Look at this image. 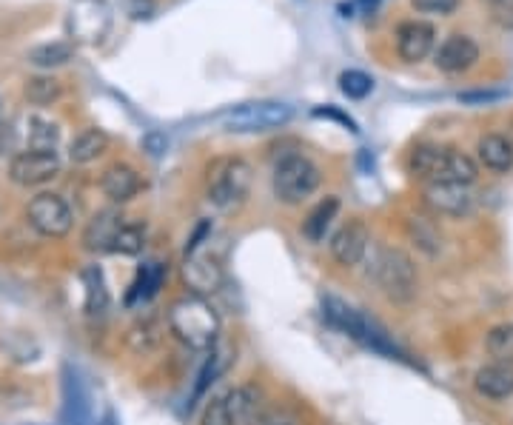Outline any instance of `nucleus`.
Segmentation results:
<instances>
[{
	"label": "nucleus",
	"mask_w": 513,
	"mask_h": 425,
	"mask_svg": "<svg viewBox=\"0 0 513 425\" xmlns=\"http://www.w3.org/2000/svg\"><path fill=\"white\" fill-rule=\"evenodd\" d=\"M166 320H169L171 334L191 351H211L220 340V317L211 309L206 297L186 294L174 300Z\"/></svg>",
	"instance_id": "f257e3e1"
},
{
	"label": "nucleus",
	"mask_w": 513,
	"mask_h": 425,
	"mask_svg": "<svg viewBox=\"0 0 513 425\" xmlns=\"http://www.w3.org/2000/svg\"><path fill=\"white\" fill-rule=\"evenodd\" d=\"M323 317L334 326V329H340L342 334H348L351 340H357L360 346L371 348V351H377V354H385V357H391V360H405V354H402L397 348V343L385 334L382 326H377L371 317H365V314L354 309V306H348L340 297H334V294L325 297Z\"/></svg>",
	"instance_id": "f03ea898"
},
{
	"label": "nucleus",
	"mask_w": 513,
	"mask_h": 425,
	"mask_svg": "<svg viewBox=\"0 0 513 425\" xmlns=\"http://www.w3.org/2000/svg\"><path fill=\"white\" fill-rule=\"evenodd\" d=\"M408 172L425 180V183H465L471 186L476 180V163L456 149L442 146H417L408 157Z\"/></svg>",
	"instance_id": "7ed1b4c3"
},
{
	"label": "nucleus",
	"mask_w": 513,
	"mask_h": 425,
	"mask_svg": "<svg viewBox=\"0 0 513 425\" xmlns=\"http://www.w3.org/2000/svg\"><path fill=\"white\" fill-rule=\"evenodd\" d=\"M209 234V223H200V226H197V232H194V237L189 240V246H186V260H183V266H180V274H183L186 289H189L191 294H197V297L214 294V291L223 286V280H226L220 257L206 249Z\"/></svg>",
	"instance_id": "20e7f679"
},
{
	"label": "nucleus",
	"mask_w": 513,
	"mask_h": 425,
	"mask_svg": "<svg viewBox=\"0 0 513 425\" xmlns=\"http://www.w3.org/2000/svg\"><path fill=\"white\" fill-rule=\"evenodd\" d=\"M320 166L311 160V157L297 155H285L277 166H274V180H271V189H274V197L285 203V206H297L308 200L311 194L320 189Z\"/></svg>",
	"instance_id": "39448f33"
},
{
	"label": "nucleus",
	"mask_w": 513,
	"mask_h": 425,
	"mask_svg": "<svg viewBox=\"0 0 513 425\" xmlns=\"http://www.w3.org/2000/svg\"><path fill=\"white\" fill-rule=\"evenodd\" d=\"M206 189H209V200L217 209H223V212L237 209L246 200L248 189H251V166L243 157L214 160L209 166Z\"/></svg>",
	"instance_id": "423d86ee"
},
{
	"label": "nucleus",
	"mask_w": 513,
	"mask_h": 425,
	"mask_svg": "<svg viewBox=\"0 0 513 425\" xmlns=\"http://www.w3.org/2000/svg\"><path fill=\"white\" fill-rule=\"evenodd\" d=\"M291 117H294V109L280 100H254L237 109H228L223 115V126L234 135H260V132L283 129Z\"/></svg>",
	"instance_id": "0eeeda50"
},
{
	"label": "nucleus",
	"mask_w": 513,
	"mask_h": 425,
	"mask_svg": "<svg viewBox=\"0 0 513 425\" xmlns=\"http://www.w3.org/2000/svg\"><path fill=\"white\" fill-rule=\"evenodd\" d=\"M374 280L380 283V289L397 300L408 303L417 294V269L411 263V257L399 249H380L374 257Z\"/></svg>",
	"instance_id": "6e6552de"
},
{
	"label": "nucleus",
	"mask_w": 513,
	"mask_h": 425,
	"mask_svg": "<svg viewBox=\"0 0 513 425\" xmlns=\"http://www.w3.org/2000/svg\"><path fill=\"white\" fill-rule=\"evenodd\" d=\"M112 3L109 0H75L66 15V32L72 43L95 46L112 29Z\"/></svg>",
	"instance_id": "1a4fd4ad"
},
{
	"label": "nucleus",
	"mask_w": 513,
	"mask_h": 425,
	"mask_svg": "<svg viewBox=\"0 0 513 425\" xmlns=\"http://www.w3.org/2000/svg\"><path fill=\"white\" fill-rule=\"evenodd\" d=\"M26 220L40 237H52V240L66 237L72 232V223H75L69 203L55 192H43L32 197V203L26 209Z\"/></svg>",
	"instance_id": "9d476101"
},
{
	"label": "nucleus",
	"mask_w": 513,
	"mask_h": 425,
	"mask_svg": "<svg viewBox=\"0 0 513 425\" xmlns=\"http://www.w3.org/2000/svg\"><path fill=\"white\" fill-rule=\"evenodd\" d=\"M60 174V157L57 152L49 149H29V152H18L9 163V177L18 186H43L49 180H55Z\"/></svg>",
	"instance_id": "9b49d317"
},
{
	"label": "nucleus",
	"mask_w": 513,
	"mask_h": 425,
	"mask_svg": "<svg viewBox=\"0 0 513 425\" xmlns=\"http://www.w3.org/2000/svg\"><path fill=\"white\" fill-rule=\"evenodd\" d=\"M425 203L437 214L448 217H465L474 212V194L465 183H425Z\"/></svg>",
	"instance_id": "f8f14e48"
},
{
	"label": "nucleus",
	"mask_w": 513,
	"mask_h": 425,
	"mask_svg": "<svg viewBox=\"0 0 513 425\" xmlns=\"http://www.w3.org/2000/svg\"><path fill=\"white\" fill-rule=\"evenodd\" d=\"M368 246H371V234H368V226L362 220H351L345 223L340 232L331 237V257L351 269V266H360L368 254Z\"/></svg>",
	"instance_id": "ddd939ff"
},
{
	"label": "nucleus",
	"mask_w": 513,
	"mask_h": 425,
	"mask_svg": "<svg viewBox=\"0 0 513 425\" xmlns=\"http://www.w3.org/2000/svg\"><path fill=\"white\" fill-rule=\"evenodd\" d=\"M437 29L425 20H405L397 29V52L405 63H419L431 55Z\"/></svg>",
	"instance_id": "4468645a"
},
{
	"label": "nucleus",
	"mask_w": 513,
	"mask_h": 425,
	"mask_svg": "<svg viewBox=\"0 0 513 425\" xmlns=\"http://www.w3.org/2000/svg\"><path fill=\"white\" fill-rule=\"evenodd\" d=\"M479 60V46L468 35H451L445 38V43L437 49L434 63H437L439 72H448V75H459V72H468Z\"/></svg>",
	"instance_id": "2eb2a0df"
},
{
	"label": "nucleus",
	"mask_w": 513,
	"mask_h": 425,
	"mask_svg": "<svg viewBox=\"0 0 513 425\" xmlns=\"http://www.w3.org/2000/svg\"><path fill=\"white\" fill-rule=\"evenodd\" d=\"M100 189L112 203H129L143 189V177L129 163H114L100 177Z\"/></svg>",
	"instance_id": "dca6fc26"
},
{
	"label": "nucleus",
	"mask_w": 513,
	"mask_h": 425,
	"mask_svg": "<svg viewBox=\"0 0 513 425\" xmlns=\"http://www.w3.org/2000/svg\"><path fill=\"white\" fill-rule=\"evenodd\" d=\"M123 226H126V217L120 212H114V209L95 214L89 220L86 232H83V246L89 252H112L114 240H117V234H120Z\"/></svg>",
	"instance_id": "f3484780"
},
{
	"label": "nucleus",
	"mask_w": 513,
	"mask_h": 425,
	"mask_svg": "<svg viewBox=\"0 0 513 425\" xmlns=\"http://www.w3.org/2000/svg\"><path fill=\"white\" fill-rule=\"evenodd\" d=\"M260 391L251 386H240L226 394V408L231 425H260L263 420V403Z\"/></svg>",
	"instance_id": "a211bd4d"
},
{
	"label": "nucleus",
	"mask_w": 513,
	"mask_h": 425,
	"mask_svg": "<svg viewBox=\"0 0 513 425\" xmlns=\"http://www.w3.org/2000/svg\"><path fill=\"white\" fill-rule=\"evenodd\" d=\"M474 388L476 394L485 400H508V397H513V366H508V363L482 366L476 371Z\"/></svg>",
	"instance_id": "6ab92c4d"
},
{
	"label": "nucleus",
	"mask_w": 513,
	"mask_h": 425,
	"mask_svg": "<svg viewBox=\"0 0 513 425\" xmlns=\"http://www.w3.org/2000/svg\"><path fill=\"white\" fill-rule=\"evenodd\" d=\"M166 280V266L160 260H152V263H143L137 274H134V283L129 286V294H126V306H137V303H149L154 294L160 291Z\"/></svg>",
	"instance_id": "aec40b11"
},
{
	"label": "nucleus",
	"mask_w": 513,
	"mask_h": 425,
	"mask_svg": "<svg viewBox=\"0 0 513 425\" xmlns=\"http://www.w3.org/2000/svg\"><path fill=\"white\" fill-rule=\"evenodd\" d=\"M479 160L485 169L496 174H505L513 169V143L505 135H485L476 146Z\"/></svg>",
	"instance_id": "412c9836"
},
{
	"label": "nucleus",
	"mask_w": 513,
	"mask_h": 425,
	"mask_svg": "<svg viewBox=\"0 0 513 425\" xmlns=\"http://www.w3.org/2000/svg\"><path fill=\"white\" fill-rule=\"evenodd\" d=\"M337 212H340V200H337V197H325V200H320V203L311 209V214L305 217V237H308L311 243H323L325 234L331 232V226H334V220H337Z\"/></svg>",
	"instance_id": "4be33fe9"
},
{
	"label": "nucleus",
	"mask_w": 513,
	"mask_h": 425,
	"mask_svg": "<svg viewBox=\"0 0 513 425\" xmlns=\"http://www.w3.org/2000/svg\"><path fill=\"white\" fill-rule=\"evenodd\" d=\"M109 149V137L106 132H100V129H86V132H80V135L72 140V146H69V157H72V163H92L97 157L103 155Z\"/></svg>",
	"instance_id": "5701e85b"
},
{
	"label": "nucleus",
	"mask_w": 513,
	"mask_h": 425,
	"mask_svg": "<svg viewBox=\"0 0 513 425\" xmlns=\"http://www.w3.org/2000/svg\"><path fill=\"white\" fill-rule=\"evenodd\" d=\"M75 58V43L72 40H55V43H40L29 52V63L38 69H55Z\"/></svg>",
	"instance_id": "b1692460"
},
{
	"label": "nucleus",
	"mask_w": 513,
	"mask_h": 425,
	"mask_svg": "<svg viewBox=\"0 0 513 425\" xmlns=\"http://www.w3.org/2000/svg\"><path fill=\"white\" fill-rule=\"evenodd\" d=\"M83 280H86V311L89 314H103L106 306H109V291H106L103 271L97 266H89L83 271Z\"/></svg>",
	"instance_id": "393cba45"
},
{
	"label": "nucleus",
	"mask_w": 513,
	"mask_h": 425,
	"mask_svg": "<svg viewBox=\"0 0 513 425\" xmlns=\"http://www.w3.org/2000/svg\"><path fill=\"white\" fill-rule=\"evenodd\" d=\"M60 80L52 78V75H38V78H29L26 80V89H23V95L29 103H35V106H49V103H55L57 97H60Z\"/></svg>",
	"instance_id": "a878e982"
},
{
	"label": "nucleus",
	"mask_w": 513,
	"mask_h": 425,
	"mask_svg": "<svg viewBox=\"0 0 513 425\" xmlns=\"http://www.w3.org/2000/svg\"><path fill=\"white\" fill-rule=\"evenodd\" d=\"M340 89L345 97L362 100V97H368L374 92V78L360 72V69H348V72H342L340 75Z\"/></svg>",
	"instance_id": "bb28decb"
},
{
	"label": "nucleus",
	"mask_w": 513,
	"mask_h": 425,
	"mask_svg": "<svg viewBox=\"0 0 513 425\" xmlns=\"http://www.w3.org/2000/svg\"><path fill=\"white\" fill-rule=\"evenodd\" d=\"M143 246H146V232H143V226L126 220V226L120 229L117 240H114L112 254H140L143 252Z\"/></svg>",
	"instance_id": "cd10ccee"
},
{
	"label": "nucleus",
	"mask_w": 513,
	"mask_h": 425,
	"mask_svg": "<svg viewBox=\"0 0 513 425\" xmlns=\"http://www.w3.org/2000/svg\"><path fill=\"white\" fill-rule=\"evenodd\" d=\"M408 234H411V237L417 240L419 249H425L428 254L437 252L439 237L434 234V229H431V226H425L422 220H408Z\"/></svg>",
	"instance_id": "c85d7f7f"
},
{
	"label": "nucleus",
	"mask_w": 513,
	"mask_h": 425,
	"mask_svg": "<svg viewBox=\"0 0 513 425\" xmlns=\"http://www.w3.org/2000/svg\"><path fill=\"white\" fill-rule=\"evenodd\" d=\"M488 348H491V354H496V357L513 354V326H496L488 334Z\"/></svg>",
	"instance_id": "c756f323"
},
{
	"label": "nucleus",
	"mask_w": 513,
	"mask_h": 425,
	"mask_svg": "<svg viewBox=\"0 0 513 425\" xmlns=\"http://www.w3.org/2000/svg\"><path fill=\"white\" fill-rule=\"evenodd\" d=\"M200 425H231V420H228L226 397H211L209 403H206V408H203Z\"/></svg>",
	"instance_id": "7c9ffc66"
},
{
	"label": "nucleus",
	"mask_w": 513,
	"mask_h": 425,
	"mask_svg": "<svg viewBox=\"0 0 513 425\" xmlns=\"http://www.w3.org/2000/svg\"><path fill=\"white\" fill-rule=\"evenodd\" d=\"M57 143V126L52 123H35V132H32V149H49L55 152Z\"/></svg>",
	"instance_id": "2f4dec72"
},
{
	"label": "nucleus",
	"mask_w": 513,
	"mask_h": 425,
	"mask_svg": "<svg viewBox=\"0 0 513 425\" xmlns=\"http://www.w3.org/2000/svg\"><path fill=\"white\" fill-rule=\"evenodd\" d=\"M157 343V334H154L152 323H137L132 331H129V346L134 351H146L149 346Z\"/></svg>",
	"instance_id": "473e14b6"
},
{
	"label": "nucleus",
	"mask_w": 513,
	"mask_h": 425,
	"mask_svg": "<svg viewBox=\"0 0 513 425\" xmlns=\"http://www.w3.org/2000/svg\"><path fill=\"white\" fill-rule=\"evenodd\" d=\"M417 12H425V15H451L459 0H411Z\"/></svg>",
	"instance_id": "72a5a7b5"
},
{
	"label": "nucleus",
	"mask_w": 513,
	"mask_h": 425,
	"mask_svg": "<svg viewBox=\"0 0 513 425\" xmlns=\"http://www.w3.org/2000/svg\"><path fill=\"white\" fill-rule=\"evenodd\" d=\"M491 18L499 23L502 29H513V0H488Z\"/></svg>",
	"instance_id": "f704fd0d"
},
{
	"label": "nucleus",
	"mask_w": 513,
	"mask_h": 425,
	"mask_svg": "<svg viewBox=\"0 0 513 425\" xmlns=\"http://www.w3.org/2000/svg\"><path fill=\"white\" fill-rule=\"evenodd\" d=\"M123 9L134 20L154 18V0H123Z\"/></svg>",
	"instance_id": "c9c22d12"
},
{
	"label": "nucleus",
	"mask_w": 513,
	"mask_h": 425,
	"mask_svg": "<svg viewBox=\"0 0 513 425\" xmlns=\"http://www.w3.org/2000/svg\"><path fill=\"white\" fill-rule=\"evenodd\" d=\"M260 425H297V420L291 414H285V411H266Z\"/></svg>",
	"instance_id": "e433bc0d"
},
{
	"label": "nucleus",
	"mask_w": 513,
	"mask_h": 425,
	"mask_svg": "<svg viewBox=\"0 0 513 425\" xmlns=\"http://www.w3.org/2000/svg\"><path fill=\"white\" fill-rule=\"evenodd\" d=\"M314 115H317V117H334V120H340V123H345V126H348V129H351V132H357V123H354V120H351V117L340 115V112H337V109H317V112H314Z\"/></svg>",
	"instance_id": "4c0bfd02"
},
{
	"label": "nucleus",
	"mask_w": 513,
	"mask_h": 425,
	"mask_svg": "<svg viewBox=\"0 0 513 425\" xmlns=\"http://www.w3.org/2000/svg\"><path fill=\"white\" fill-rule=\"evenodd\" d=\"M499 92H474V95H459V100L465 103H488V100H499Z\"/></svg>",
	"instance_id": "58836bf2"
}]
</instances>
